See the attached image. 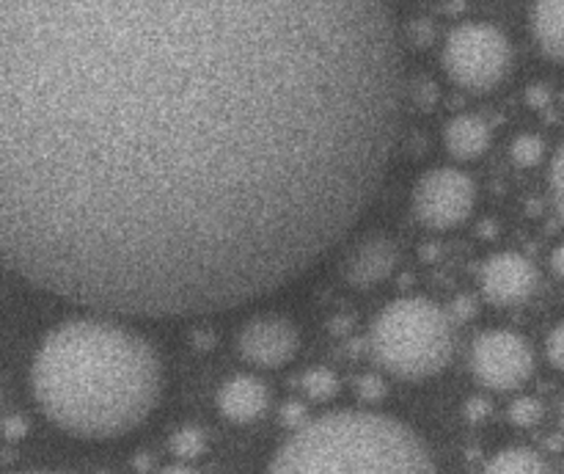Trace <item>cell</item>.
I'll return each instance as SVG.
<instances>
[{
    "label": "cell",
    "mask_w": 564,
    "mask_h": 474,
    "mask_svg": "<svg viewBox=\"0 0 564 474\" xmlns=\"http://www.w3.org/2000/svg\"><path fill=\"white\" fill-rule=\"evenodd\" d=\"M546 359L551 362V367L562 370L564 373V323L551 328L546 339Z\"/></svg>",
    "instance_id": "cell-20"
},
{
    "label": "cell",
    "mask_w": 564,
    "mask_h": 474,
    "mask_svg": "<svg viewBox=\"0 0 564 474\" xmlns=\"http://www.w3.org/2000/svg\"><path fill=\"white\" fill-rule=\"evenodd\" d=\"M372 350L380 367L397 378H433L454 356L452 317L427 298H397L377 314Z\"/></svg>",
    "instance_id": "cell-4"
},
{
    "label": "cell",
    "mask_w": 564,
    "mask_h": 474,
    "mask_svg": "<svg viewBox=\"0 0 564 474\" xmlns=\"http://www.w3.org/2000/svg\"><path fill=\"white\" fill-rule=\"evenodd\" d=\"M548 265H551L553 276L564 282V244L556 246V249L551 251V260H548Z\"/></svg>",
    "instance_id": "cell-21"
},
{
    "label": "cell",
    "mask_w": 564,
    "mask_h": 474,
    "mask_svg": "<svg viewBox=\"0 0 564 474\" xmlns=\"http://www.w3.org/2000/svg\"><path fill=\"white\" fill-rule=\"evenodd\" d=\"M364 384H366V389H364V398L375 400L377 395H380V391H383L380 381H377V378H364Z\"/></svg>",
    "instance_id": "cell-23"
},
{
    "label": "cell",
    "mask_w": 564,
    "mask_h": 474,
    "mask_svg": "<svg viewBox=\"0 0 564 474\" xmlns=\"http://www.w3.org/2000/svg\"><path fill=\"white\" fill-rule=\"evenodd\" d=\"M413 213L427 229L449 232L474 213L476 185L463 169L441 166L424 174L413 188Z\"/></svg>",
    "instance_id": "cell-6"
},
{
    "label": "cell",
    "mask_w": 564,
    "mask_h": 474,
    "mask_svg": "<svg viewBox=\"0 0 564 474\" xmlns=\"http://www.w3.org/2000/svg\"><path fill=\"white\" fill-rule=\"evenodd\" d=\"M471 373L485 389H521L535 373V350L521 334L510 328H493L471 345Z\"/></svg>",
    "instance_id": "cell-7"
},
{
    "label": "cell",
    "mask_w": 564,
    "mask_h": 474,
    "mask_svg": "<svg viewBox=\"0 0 564 474\" xmlns=\"http://www.w3.org/2000/svg\"><path fill=\"white\" fill-rule=\"evenodd\" d=\"M510 420L517 427H535L542 420V406L537 398H517L510 406Z\"/></svg>",
    "instance_id": "cell-17"
},
{
    "label": "cell",
    "mask_w": 564,
    "mask_h": 474,
    "mask_svg": "<svg viewBox=\"0 0 564 474\" xmlns=\"http://www.w3.org/2000/svg\"><path fill=\"white\" fill-rule=\"evenodd\" d=\"M20 474H61V472H20Z\"/></svg>",
    "instance_id": "cell-25"
},
{
    "label": "cell",
    "mask_w": 564,
    "mask_h": 474,
    "mask_svg": "<svg viewBox=\"0 0 564 474\" xmlns=\"http://www.w3.org/2000/svg\"><path fill=\"white\" fill-rule=\"evenodd\" d=\"M510 158L517 169H535L546 161V141L535 133L517 136L510 147Z\"/></svg>",
    "instance_id": "cell-15"
},
{
    "label": "cell",
    "mask_w": 564,
    "mask_h": 474,
    "mask_svg": "<svg viewBox=\"0 0 564 474\" xmlns=\"http://www.w3.org/2000/svg\"><path fill=\"white\" fill-rule=\"evenodd\" d=\"M441 59L454 86L482 95L504 84L515 50L504 30L496 25L465 23L447 36Z\"/></svg>",
    "instance_id": "cell-5"
},
{
    "label": "cell",
    "mask_w": 564,
    "mask_h": 474,
    "mask_svg": "<svg viewBox=\"0 0 564 474\" xmlns=\"http://www.w3.org/2000/svg\"><path fill=\"white\" fill-rule=\"evenodd\" d=\"M548 183H551L553 208H556V213L562 215V221H564V144L556 149V154H553Z\"/></svg>",
    "instance_id": "cell-18"
},
{
    "label": "cell",
    "mask_w": 564,
    "mask_h": 474,
    "mask_svg": "<svg viewBox=\"0 0 564 474\" xmlns=\"http://www.w3.org/2000/svg\"><path fill=\"white\" fill-rule=\"evenodd\" d=\"M540 287V271L521 251H499L479 267V290L493 307H521Z\"/></svg>",
    "instance_id": "cell-9"
},
{
    "label": "cell",
    "mask_w": 564,
    "mask_h": 474,
    "mask_svg": "<svg viewBox=\"0 0 564 474\" xmlns=\"http://www.w3.org/2000/svg\"><path fill=\"white\" fill-rule=\"evenodd\" d=\"M531 34L542 55L564 64V0H535Z\"/></svg>",
    "instance_id": "cell-13"
},
{
    "label": "cell",
    "mask_w": 564,
    "mask_h": 474,
    "mask_svg": "<svg viewBox=\"0 0 564 474\" xmlns=\"http://www.w3.org/2000/svg\"><path fill=\"white\" fill-rule=\"evenodd\" d=\"M400 262L397 244L386 235H369L347 251L341 273L353 287H375L394 273Z\"/></svg>",
    "instance_id": "cell-10"
},
{
    "label": "cell",
    "mask_w": 564,
    "mask_h": 474,
    "mask_svg": "<svg viewBox=\"0 0 564 474\" xmlns=\"http://www.w3.org/2000/svg\"><path fill=\"white\" fill-rule=\"evenodd\" d=\"M218 411L235 425H251L271 406V389L256 375H231L218 389Z\"/></svg>",
    "instance_id": "cell-11"
},
{
    "label": "cell",
    "mask_w": 564,
    "mask_h": 474,
    "mask_svg": "<svg viewBox=\"0 0 564 474\" xmlns=\"http://www.w3.org/2000/svg\"><path fill=\"white\" fill-rule=\"evenodd\" d=\"M488 411H490V406L485 403V400H474V403L468 406L471 420H485V416H488Z\"/></svg>",
    "instance_id": "cell-22"
},
{
    "label": "cell",
    "mask_w": 564,
    "mask_h": 474,
    "mask_svg": "<svg viewBox=\"0 0 564 474\" xmlns=\"http://www.w3.org/2000/svg\"><path fill=\"white\" fill-rule=\"evenodd\" d=\"M171 450L177 452L183 461H193V458H199L201 452L206 450V436L199 431V427H183V431L174 433Z\"/></svg>",
    "instance_id": "cell-16"
},
{
    "label": "cell",
    "mask_w": 564,
    "mask_h": 474,
    "mask_svg": "<svg viewBox=\"0 0 564 474\" xmlns=\"http://www.w3.org/2000/svg\"><path fill=\"white\" fill-rule=\"evenodd\" d=\"M386 0H0V240L138 317L231 309L344 240L400 136Z\"/></svg>",
    "instance_id": "cell-1"
},
{
    "label": "cell",
    "mask_w": 564,
    "mask_h": 474,
    "mask_svg": "<svg viewBox=\"0 0 564 474\" xmlns=\"http://www.w3.org/2000/svg\"><path fill=\"white\" fill-rule=\"evenodd\" d=\"M267 474H438L418 433L375 411H334L303 422Z\"/></svg>",
    "instance_id": "cell-3"
},
{
    "label": "cell",
    "mask_w": 564,
    "mask_h": 474,
    "mask_svg": "<svg viewBox=\"0 0 564 474\" xmlns=\"http://www.w3.org/2000/svg\"><path fill=\"white\" fill-rule=\"evenodd\" d=\"M303 386H306V391L312 395V398L325 400V398H334L336 389H339V381H336V375L330 373V370H312V373H306Z\"/></svg>",
    "instance_id": "cell-19"
},
{
    "label": "cell",
    "mask_w": 564,
    "mask_h": 474,
    "mask_svg": "<svg viewBox=\"0 0 564 474\" xmlns=\"http://www.w3.org/2000/svg\"><path fill=\"white\" fill-rule=\"evenodd\" d=\"M41 414L75 439H118L141 427L163 395V362L143 334L108 317H75L41 339L30 362Z\"/></svg>",
    "instance_id": "cell-2"
},
{
    "label": "cell",
    "mask_w": 564,
    "mask_h": 474,
    "mask_svg": "<svg viewBox=\"0 0 564 474\" xmlns=\"http://www.w3.org/2000/svg\"><path fill=\"white\" fill-rule=\"evenodd\" d=\"M235 348L242 362L259 370H278L289 364L300 350V332L281 314H256L237 328Z\"/></svg>",
    "instance_id": "cell-8"
},
{
    "label": "cell",
    "mask_w": 564,
    "mask_h": 474,
    "mask_svg": "<svg viewBox=\"0 0 564 474\" xmlns=\"http://www.w3.org/2000/svg\"><path fill=\"white\" fill-rule=\"evenodd\" d=\"M482 474H553L546 458L529 447H510L485 463Z\"/></svg>",
    "instance_id": "cell-14"
},
{
    "label": "cell",
    "mask_w": 564,
    "mask_h": 474,
    "mask_svg": "<svg viewBox=\"0 0 564 474\" xmlns=\"http://www.w3.org/2000/svg\"><path fill=\"white\" fill-rule=\"evenodd\" d=\"M562 431H564V409H562Z\"/></svg>",
    "instance_id": "cell-26"
},
{
    "label": "cell",
    "mask_w": 564,
    "mask_h": 474,
    "mask_svg": "<svg viewBox=\"0 0 564 474\" xmlns=\"http://www.w3.org/2000/svg\"><path fill=\"white\" fill-rule=\"evenodd\" d=\"M443 141H447L452 158H458V161H476L493 144V130H490L485 118L474 116V113H460L447 125Z\"/></svg>",
    "instance_id": "cell-12"
},
{
    "label": "cell",
    "mask_w": 564,
    "mask_h": 474,
    "mask_svg": "<svg viewBox=\"0 0 564 474\" xmlns=\"http://www.w3.org/2000/svg\"><path fill=\"white\" fill-rule=\"evenodd\" d=\"M158 474H199V472H196V469H190V466H185V463H174V466L160 469Z\"/></svg>",
    "instance_id": "cell-24"
}]
</instances>
